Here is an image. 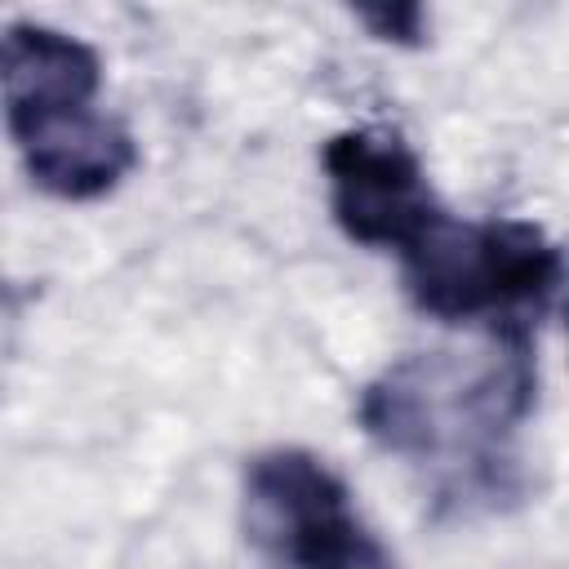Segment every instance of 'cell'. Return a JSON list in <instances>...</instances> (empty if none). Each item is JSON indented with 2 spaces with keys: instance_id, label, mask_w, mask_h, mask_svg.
I'll use <instances>...</instances> for the list:
<instances>
[{
  "instance_id": "6da1fadb",
  "label": "cell",
  "mask_w": 569,
  "mask_h": 569,
  "mask_svg": "<svg viewBox=\"0 0 569 569\" xmlns=\"http://www.w3.org/2000/svg\"><path fill=\"white\" fill-rule=\"evenodd\" d=\"M560 249L542 227L520 218L453 222L449 213L405 249V280L413 302L436 320L502 316L542 307L560 284Z\"/></svg>"
},
{
  "instance_id": "7a4b0ae2",
  "label": "cell",
  "mask_w": 569,
  "mask_h": 569,
  "mask_svg": "<svg viewBox=\"0 0 569 569\" xmlns=\"http://www.w3.org/2000/svg\"><path fill=\"white\" fill-rule=\"evenodd\" d=\"M244 533L276 569H400L351 516L347 485L307 449H267L249 462Z\"/></svg>"
},
{
  "instance_id": "3957f363",
  "label": "cell",
  "mask_w": 569,
  "mask_h": 569,
  "mask_svg": "<svg viewBox=\"0 0 569 569\" xmlns=\"http://www.w3.org/2000/svg\"><path fill=\"white\" fill-rule=\"evenodd\" d=\"M325 173L333 218L356 244H382L405 253L445 218L418 156L396 133L347 129L329 138Z\"/></svg>"
},
{
  "instance_id": "277c9868",
  "label": "cell",
  "mask_w": 569,
  "mask_h": 569,
  "mask_svg": "<svg viewBox=\"0 0 569 569\" xmlns=\"http://www.w3.org/2000/svg\"><path fill=\"white\" fill-rule=\"evenodd\" d=\"M0 80H4L9 133H22L49 116L93 107L98 84H102V62L84 40L67 31L13 22L4 36Z\"/></svg>"
},
{
  "instance_id": "5b68a950",
  "label": "cell",
  "mask_w": 569,
  "mask_h": 569,
  "mask_svg": "<svg viewBox=\"0 0 569 569\" xmlns=\"http://www.w3.org/2000/svg\"><path fill=\"white\" fill-rule=\"evenodd\" d=\"M31 182L58 200H93L107 196L133 164L138 147L129 129L93 107L49 116L22 133H13Z\"/></svg>"
},
{
  "instance_id": "8992f818",
  "label": "cell",
  "mask_w": 569,
  "mask_h": 569,
  "mask_svg": "<svg viewBox=\"0 0 569 569\" xmlns=\"http://www.w3.org/2000/svg\"><path fill=\"white\" fill-rule=\"evenodd\" d=\"M360 22L391 44H418L422 40V9L418 4H382V9H360Z\"/></svg>"
}]
</instances>
